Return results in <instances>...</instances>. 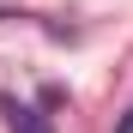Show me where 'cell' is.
I'll use <instances>...</instances> for the list:
<instances>
[{"label": "cell", "mask_w": 133, "mask_h": 133, "mask_svg": "<svg viewBox=\"0 0 133 133\" xmlns=\"http://www.w3.org/2000/svg\"><path fill=\"white\" fill-rule=\"evenodd\" d=\"M115 133H133V109H127V115H121V121H115Z\"/></svg>", "instance_id": "cell-2"}, {"label": "cell", "mask_w": 133, "mask_h": 133, "mask_svg": "<svg viewBox=\"0 0 133 133\" xmlns=\"http://www.w3.org/2000/svg\"><path fill=\"white\" fill-rule=\"evenodd\" d=\"M6 115H12V133H55L49 121L36 115V109H6Z\"/></svg>", "instance_id": "cell-1"}]
</instances>
